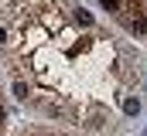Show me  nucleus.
Returning <instances> with one entry per match:
<instances>
[{
  "mask_svg": "<svg viewBox=\"0 0 147 136\" xmlns=\"http://www.w3.org/2000/svg\"><path fill=\"white\" fill-rule=\"evenodd\" d=\"M123 109H127V116H137V112H140V102H137V99H127Z\"/></svg>",
  "mask_w": 147,
  "mask_h": 136,
  "instance_id": "f257e3e1",
  "label": "nucleus"
},
{
  "mask_svg": "<svg viewBox=\"0 0 147 136\" xmlns=\"http://www.w3.org/2000/svg\"><path fill=\"white\" fill-rule=\"evenodd\" d=\"M99 3H103L106 10H113V14H116V10H123V0H99Z\"/></svg>",
  "mask_w": 147,
  "mask_h": 136,
  "instance_id": "f03ea898",
  "label": "nucleus"
},
{
  "mask_svg": "<svg viewBox=\"0 0 147 136\" xmlns=\"http://www.w3.org/2000/svg\"><path fill=\"white\" fill-rule=\"evenodd\" d=\"M75 21H79V24H82V27H89V24H92V17H89V14H86V10H75Z\"/></svg>",
  "mask_w": 147,
  "mask_h": 136,
  "instance_id": "7ed1b4c3",
  "label": "nucleus"
},
{
  "mask_svg": "<svg viewBox=\"0 0 147 136\" xmlns=\"http://www.w3.org/2000/svg\"><path fill=\"white\" fill-rule=\"evenodd\" d=\"M3 41H7V31H3V27H0V44H3Z\"/></svg>",
  "mask_w": 147,
  "mask_h": 136,
  "instance_id": "20e7f679",
  "label": "nucleus"
},
{
  "mask_svg": "<svg viewBox=\"0 0 147 136\" xmlns=\"http://www.w3.org/2000/svg\"><path fill=\"white\" fill-rule=\"evenodd\" d=\"M0 123H3V109H0Z\"/></svg>",
  "mask_w": 147,
  "mask_h": 136,
  "instance_id": "39448f33",
  "label": "nucleus"
}]
</instances>
